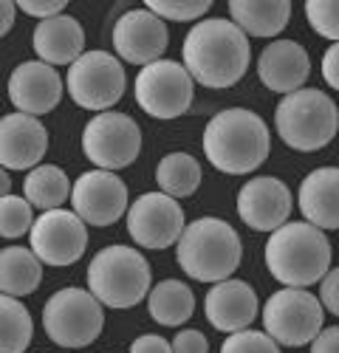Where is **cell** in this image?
I'll use <instances>...</instances> for the list:
<instances>
[{"instance_id": "1", "label": "cell", "mask_w": 339, "mask_h": 353, "mask_svg": "<svg viewBox=\"0 0 339 353\" xmlns=\"http://www.w3.org/2000/svg\"><path fill=\"white\" fill-rule=\"evenodd\" d=\"M181 54L192 82L215 91L238 85L251 60L249 37L226 17H207L195 23L184 37Z\"/></svg>"}, {"instance_id": "2", "label": "cell", "mask_w": 339, "mask_h": 353, "mask_svg": "<svg viewBox=\"0 0 339 353\" xmlns=\"http://www.w3.org/2000/svg\"><path fill=\"white\" fill-rule=\"evenodd\" d=\"M204 156L226 175L254 172L271 150V136L266 122L254 110L226 108L215 113L204 128Z\"/></svg>"}, {"instance_id": "3", "label": "cell", "mask_w": 339, "mask_h": 353, "mask_svg": "<svg viewBox=\"0 0 339 353\" xmlns=\"http://www.w3.org/2000/svg\"><path fill=\"white\" fill-rule=\"evenodd\" d=\"M266 266L286 288H308L328 274L331 243L322 229L305 221L282 223L266 243Z\"/></svg>"}, {"instance_id": "4", "label": "cell", "mask_w": 339, "mask_h": 353, "mask_svg": "<svg viewBox=\"0 0 339 353\" xmlns=\"http://www.w3.org/2000/svg\"><path fill=\"white\" fill-rule=\"evenodd\" d=\"M176 257L187 277L215 285L238 272L243 243L235 226H229L223 218H198L184 226Z\"/></svg>"}, {"instance_id": "5", "label": "cell", "mask_w": 339, "mask_h": 353, "mask_svg": "<svg viewBox=\"0 0 339 353\" xmlns=\"http://www.w3.org/2000/svg\"><path fill=\"white\" fill-rule=\"evenodd\" d=\"M274 128L291 150L314 153L333 141L339 130V110L320 88H300L277 102Z\"/></svg>"}, {"instance_id": "6", "label": "cell", "mask_w": 339, "mask_h": 353, "mask_svg": "<svg viewBox=\"0 0 339 353\" xmlns=\"http://www.w3.org/2000/svg\"><path fill=\"white\" fill-rule=\"evenodd\" d=\"M147 257L130 246H105L88 266V291L107 308H133L150 294Z\"/></svg>"}, {"instance_id": "7", "label": "cell", "mask_w": 339, "mask_h": 353, "mask_svg": "<svg viewBox=\"0 0 339 353\" xmlns=\"http://www.w3.org/2000/svg\"><path fill=\"white\" fill-rule=\"evenodd\" d=\"M43 328L60 347H88L105 328L102 303L85 288H60L43 308Z\"/></svg>"}, {"instance_id": "8", "label": "cell", "mask_w": 339, "mask_h": 353, "mask_svg": "<svg viewBox=\"0 0 339 353\" xmlns=\"http://www.w3.org/2000/svg\"><path fill=\"white\" fill-rule=\"evenodd\" d=\"M322 303L305 288H280L263 305V331L282 347L311 345L322 331Z\"/></svg>"}, {"instance_id": "9", "label": "cell", "mask_w": 339, "mask_h": 353, "mask_svg": "<svg viewBox=\"0 0 339 353\" xmlns=\"http://www.w3.org/2000/svg\"><path fill=\"white\" fill-rule=\"evenodd\" d=\"M65 88H68V97L79 108L105 113L125 97V88H127L125 65L119 63V57H113L107 51H85L68 68Z\"/></svg>"}, {"instance_id": "10", "label": "cell", "mask_w": 339, "mask_h": 353, "mask_svg": "<svg viewBox=\"0 0 339 353\" xmlns=\"http://www.w3.org/2000/svg\"><path fill=\"white\" fill-rule=\"evenodd\" d=\"M141 150V130L136 119L119 110L96 113L82 130V153L88 161L96 164V170L116 172L130 167L138 159Z\"/></svg>"}, {"instance_id": "11", "label": "cell", "mask_w": 339, "mask_h": 353, "mask_svg": "<svg viewBox=\"0 0 339 353\" xmlns=\"http://www.w3.org/2000/svg\"><path fill=\"white\" fill-rule=\"evenodd\" d=\"M133 91L138 108L153 119H178L192 105L195 82L181 63L158 60L138 71Z\"/></svg>"}, {"instance_id": "12", "label": "cell", "mask_w": 339, "mask_h": 353, "mask_svg": "<svg viewBox=\"0 0 339 353\" xmlns=\"http://www.w3.org/2000/svg\"><path fill=\"white\" fill-rule=\"evenodd\" d=\"M184 226V210L164 192H145L127 207V232L141 249H170Z\"/></svg>"}, {"instance_id": "13", "label": "cell", "mask_w": 339, "mask_h": 353, "mask_svg": "<svg viewBox=\"0 0 339 353\" xmlns=\"http://www.w3.org/2000/svg\"><path fill=\"white\" fill-rule=\"evenodd\" d=\"M28 238L40 263L71 266L88 249V226L74 210H48L34 221Z\"/></svg>"}, {"instance_id": "14", "label": "cell", "mask_w": 339, "mask_h": 353, "mask_svg": "<svg viewBox=\"0 0 339 353\" xmlns=\"http://www.w3.org/2000/svg\"><path fill=\"white\" fill-rule=\"evenodd\" d=\"M71 207L88 226H110L127 210V187L116 172L88 170L71 184Z\"/></svg>"}, {"instance_id": "15", "label": "cell", "mask_w": 339, "mask_h": 353, "mask_svg": "<svg viewBox=\"0 0 339 353\" xmlns=\"http://www.w3.org/2000/svg\"><path fill=\"white\" fill-rule=\"evenodd\" d=\"M170 43V28L161 17L147 9L125 12L113 26V48L130 65H150L158 63Z\"/></svg>"}, {"instance_id": "16", "label": "cell", "mask_w": 339, "mask_h": 353, "mask_svg": "<svg viewBox=\"0 0 339 353\" xmlns=\"http://www.w3.org/2000/svg\"><path fill=\"white\" fill-rule=\"evenodd\" d=\"M238 215L254 232H274L289 223L291 192L274 175H258L238 192Z\"/></svg>"}, {"instance_id": "17", "label": "cell", "mask_w": 339, "mask_h": 353, "mask_svg": "<svg viewBox=\"0 0 339 353\" xmlns=\"http://www.w3.org/2000/svg\"><path fill=\"white\" fill-rule=\"evenodd\" d=\"M9 99L17 108V113L25 116L51 113L63 99V79L56 68L40 60L20 63L9 77Z\"/></svg>"}, {"instance_id": "18", "label": "cell", "mask_w": 339, "mask_h": 353, "mask_svg": "<svg viewBox=\"0 0 339 353\" xmlns=\"http://www.w3.org/2000/svg\"><path fill=\"white\" fill-rule=\"evenodd\" d=\"M48 150V130L37 116L9 113L0 119V167L34 170Z\"/></svg>"}, {"instance_id": "19", "label": "cell", "mask_w": 339, "mask_h": 353, "mask_svg": "<svg viewBox=\"0 0 339 353\" xmlns=\"http://www.w3.org/2000/svg\"><path fill=\"white\" fill-rule=\"evenodd\" d=\"M258 294L254 288L243 280H220L207 291V300H204V314L207 322L215 331L223 334H238L246 331L254 316H258Z\"/></svg>"}, {"instance_id": "20", "label": "cell", "mask_w": 339, "mask_h": 353, "mask_svg": "<svg viewBox=\"0 0 339 353\" xmlns=\"http://www.w3.org/2000/svg\"><path fill=\"white\" fill-rule=\"evenodd\" d=\"M311 74L308 51L297 40H274L260 51L258 77L274 94H294Z\"/></svg>"}, {"instance_id": "21", "label": "cell", "mask_w": 339, "mask_h": 353, "mask_svg": "<svg viewBox=\"0 0 339 353\" xmlns=\"http://www.w3.org/2000/svg\"><path fill=\"white\" fill-rule=\"evenodd\" d=\"M32 46L40 57V63L45 65H74L79 57L85 54V32L76 17L71 14H56L48 20H40Z\"/></svg>"}, {"instance_id": "22", "label": "cell", "mask_w": 339, "mask_h": 353, "mask_svg": "<svg viewBox=\"0 0 339 353\" xmlns=\"http://www.w3.org/2000/svg\"><path fill=\"white\" fill-rule=\"evenodd\" d=\"M300 212L317 229H339V167H320L300 184Z\"/></svg>"}, {"instance_id": "23", "label": "cell", "mask_w": 339, "mask_h": 353, "mask_svg": "<svg viewBox=\"0 0 339 353\" xmlns=\"http://www.w3.org/2000/svg\"><path fill=\"white\" fill-rule=\"evenodd\" d=\"M232 23L249 37H277L291 20L289 0H232Z\"/></svg>"}, {"instance_id": "24", "label": "cell", "mask_w": 339, "mask_h": 353, "mask_svg": "<svg viewBox=\"0 0 339 353\" xmlns=\"http://www.w3.org/2000/svg\"><path fill=\"white\" fill-rule=\"evenodd\" d=\"M43 283V263L32 249L6 246L0 249V294L25 297Z\"/></svg>"}, {"instance_id": "25", "label": "cell", "mask_w": 339, "mask_h": 353, "mask_svg": "<svg viewBox=\"0 0 339 353\" xmlns=\"http://www.w3.org/2000/svg\"><path fill=\"white\" fill-rule=\"evenodd\" d=\"M147 311L164 328H178L195 314V294L181 280H161L147 294Z\"/></svg>"}, {"instance_id": "26", "label": "cell", "mask_w": 339, "mask_h": 353, "mask_svg": "<svg viewBox=\"0 0 339 353\" xmlns=\"http://www.w3.org/2000/svg\"><path fill=\"white\" fill-rule=\"evenodd\" d=\"M23 198L43 212L60 210L71 198V181H68L65 170L54 167V164H40L34 170H28L25 181H23Z\"/></svg>"}, {"instance_id": "27", "label": "cell", "mask_w": 339, "mask_h": 353, "mask_svg": "<svg viewBox=\"0 0 339 353\" xmlns=\"http://www.w3.org/2000/svg\"><path fill=\"white\" fill-rule=\"evenodd\" d=\"M156 184L170 198H189L201 187V164L189 153H167L156 167Z\"/></svg>"}, {"instance_id": "28", "label": "cell", "mask_w": 339, "mask_h": 353, "mask_svg": "<svg viewBox=\"0 0 339 353\" xmlns=\"http://www.w3.org/2000/svg\"><path fill=\"white\" fill-rule=\"evenodd\" d=\"M34 322L28 308L9 294H0V353H23L32 345Z\"/></svg>"}, {"instance_id": "29", "label": "cell", "mask_w": 339, "mask_h": 353, "mask_svg": "<svg viewBox=\"0 0 339 353\" xmlns=\"http://www.w3.org/2000/svg\"><path fill=\"white\" fill-rule=\"evenodd\" d=\"M34 215H32V203L20 195H6L0 198V238H23L25 232H32Z\"/></svg>"}, {"instance_id": "30", "label": "cell", "mask_w": 339, "mask_h": 353, "mask_svg": "<svg viewBox=\"0 0 339 353\" xmlns=\"http://www.w3.org/2000/svg\"><path fill=\"white\" fill-rule=\"evenodd\" d=\"M147 12H153L156 17H161L164 23L173 20V23H189L198 20L209 12L207 0H147L145 3Z\"/></svg>"}, {"instance_id": "31", "label": "cell", "mask_w": 339, "mask_h": 353, "mask_svg": "<svg viewBox=\"0 0 339 353\" xmlns=\"http://www.w3.org/2000/svg\"><path fill=\"white\" fill-rule=\"evenodd\" d=\"M305 17L320 37L339 43V0H308Z\"/></svg>"}, {"instance_id": "32", "label": "cell", "mask_w": 339, "mask_h": 353, "mask_svg": "<svg viewBox=\"0 0 339 353\" xmlns=\"http://www.w3.org/2000/svg\"><path fill=\"white\" fill-rule=\"evenodd\" d=\"M220 353H280V345L266 331H238L220 345Z\"/></svg>"}, {"instance_id": "33", "label": "cell", "mask_w": 339, "mask_h": 353, "mask_svg": "<svg viewBox=\"0 0 339 353\" xmlns=\"http://www.w3.org/2000/svg\"><path fill=\"white\" fill-rule=\"evenodd\" d=\"M173 345V353H209V342L201 331L195 328H187V331H178L176 339L170 342Z\"/></svg>"}, {"instance_id": "34", "label": "cell", "mask_w": 339, "mask_h": 353, "mask_svg": "<svg viewBox=\"0 0 339 353\" xmlns=\"http://www.w3.org/2000/svg\"><path fill=\"white\" fill-rule=\"evenodd\" d=\"M320 303H322V308H328L333 316H339V266L331 269V272L320 280Z\"/></svg>"}, {"instance_id": "35", "label": "cell", "mask_w": 339, "mask_h": 353, "mask_svg": "<svg viewBox=\"0 0 339 353\" xmlns=\"http://www.w3.org/2000/svg\"><path fill=\"white\" fill-rule=\"evenodd\" d=\"M17 9H20V12H25V14H32V17L48 20V17L63 14L65 0H20Z\"/></svg>"}, {"instance_id": "36", "label": "cell", "mask_w": 339, "mask_h": 353, "mask_svg": "<svg viewBox=\"0 0 339 353\" xmlns=\"http://www.w3.org/2000/svg\"><path fill=\"white\" fill-rule=\"evenodd\" d=\"M130 353H173V345L158 334H141L138 339H133Z\"/></svg>"}, {"instance_id": "37", "label": "cell", "mask_w": 339, "mask_h": 353, "mask_svg": "<svg viewBox=\"0 0 339 353\" xmlns=\"http://www.w3.org/2000/svg\"><path fill=\"white\" fill-rule=\"evenodd\" d=\"M322 79L339 91V43L328 46V51L322 54Z\"/></svg>"}, {"instance_id": "38", "label": "cell", "mask_w": 339, "mask_h": 353, "mask_svg": "<svg viewBox=\"0 0 339 353\" xmlns=\"http://www.w3.org/2000/svg\"><path fill=\"white\" fill-rule=\"evenodd\" d=\"M311 353H339V325L322 328L311 342Z\"/></svg>"}, {"instance_id": "39", "label": "cell", "mask_w": 339, "mask_h": 353, "mask_svg": "<svg viewBox=\"0 0 339 353\" xmlns=\"http://www.w3.org/2000/svg\"><path fill=\"white\" fill-rule=\"evenodd\" d=\"M14 12H17V3H12V0H0V37H6L9 28L14 26Z\"/></svg>"}, {"instance_id": "40", "label": "cell", "mask_w": 339, "mask_h": 353, "mask_svg": "<svg viewBox=\"0 0 339 353\" xmlns=\"http://www.w3.org/2000/svg\"><path fill=\"white\" fill-rule=\"evenodd\" d=\"M9 190H12V181H9V172H6L3 167H0V198H6V195H12Z\"/></svg>"}, {"instance_id": "41", "label": "cell", "mask_w": 339, "mask_h": 353, "mask_svg": "<svg viewBox=\"0 0 339 353\" xmlns=\"http://www.w3.org/2000/svg\"><path fill=\"white\" fill-rule=\"evenodd\" d=\"M336 110H339V105H336Z\"/></svg>"}]
</instances>
